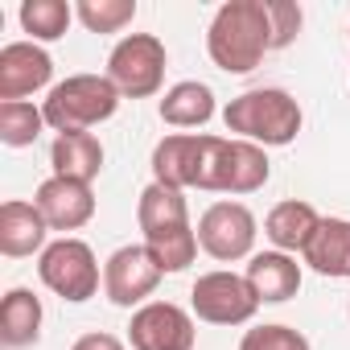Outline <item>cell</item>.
<instances>
[{
    "mask_svg": "<svg viewBox=\"0 0 350 350\" xmlns=\"http://www.w3.org/2000/svg\"><path fill=\"white\" fill-rule=\"evenodd\" d=\"M272 50L264 0H227L206 29V54L223 75H247Z\"/></svg>",
    "mask_w": 350,
    "mask_h": 350,
    "instance_id": "1",
    "label": "cell"
},
{
    "mask_svg": "<svg viewBox=\"0 0 350 350\" xmlns=\"http://www.w3.org/2000/svg\"><path fill=\"white\" fill-rule=\"evenodd\" d=\"M223 124L227 132H235V140H252L260 148H284L301 132V103L280 87H256L223 107Z\"/></svg>",
    "mask_w": 350,
    "mask_h": 350,
    "instance_id": "2",
    "label": "cell"
},
{
    "mask_svg": "<svg viewBox=\"0 0 350 350\" xmlns=\"http://www.w3.org/2000/svg\"><path fill=\"white\" fill-rule=\"evenodd\" d=\"M120 99L124 95L116 91V83L107 75H70V79L50 87L42 116H46V128H54L58 136L62 132H87V128L111 120Z\"/></svg>",
    "mask_w": 350,
    "mask_h": 350,
    "instance_id": "3",
    "label": "cell"
},
{
    "mask_svg": "<svg viewBox=\"0 0 350 350\" xmlns=\"http://www.w3.org/2000/svg\"><path fill=\"white\" fill-rule=\"evenodd\" d=\"M272 178V161L252 140H223L206 136L202 169H198V190L211 194H256Z\"/></svg>",
    "mask_w": 350,
    "mask_h": 350,
    "instance_id": "4",
    "label": "cell"
},
{
    "mask_svg": "<svg viewBox=\"0 0 350 350\" xmlns=\"http://www.w3.org/2000/svg\"><path fill=\"white\" fill-rule=\"evenodd\" d=\"M165 42L157 33H128L107 54V79L124 99H148L165 83Z\"/></svg>",
    "mask_w": 350,
    "mask_h": 350,
    "instance_id": "5",
    "label": "cell"
},
{
    "mask_svg": "<svg viewBox=\"0 0 350 350\" xmlns=\"http://www.w3.org/2000/svg\"><path fill=\"white\" fill-rule=\"evenodd\" d=\"M38 276H42V284H46L50 293H58V297L70 301V305L91 301V297L99 293V280H103L91 243H83V239H75V235L54 239V243L38 256Z\"/></svg>",
    "mask_w": 350,
    "mask_h": 350,
    "instance_id": "6",
    "label": "cell"
},
{
    "mask_svg": "<svg viewBox=\"0 0 350 350\" xmlns=\"http://www.w3.org/2000/svg\"><path fill=\"white\" fill-rule=\"evenodd\" d=\"M190 309H194V317L206 321V325H243V321L256 317L260 297H256V288L247 284V276L227 272V268H215V272H202V276L194 280Z\"/></svg>",
    "mask_w": 350,
    "mask_h": 350,
    "instance_id": "7",
    "label": "cell"
},
{
    "mask_svg": "<svg viewBox=\"0 0 350 350\" xmlns=\"http://www.w3.org/2000/svg\"><path fill=\"white\" fill-rule=\"evenodd\" d=\"M198 247L219 260V264H235V260H252V247H256V215L243 206V202H215L206 206V215L198 219Z\"/></svg>",
    "mask_w": 350,
    "mask_h": 350,
    "instance_id": "8",
    "label": "cell"
},
{
    "mask_svg": "<svg viewBox=\"0 0 350 350\" xmlns=\"http://www.w3.org/2000/svg\"><path fill=\"white\" fill-rule=\"evenodd\" d=\"M161 276L165 272L157 268V260L148 256V247L144 243H128V247H120V252L107 256V264H103V293L120 309L148 305V297L157 293Z\"/></svg>",
    "mask_w": 350,
    "mask_h": 350,
    "instance_id": "9",
    "label": "cell"
},
{
    "mask_svg": "<svg viewBox=\"0 0 350 350\" xmlns=\"http://www.w3.org/2000/svg\"><path fill=\"white\" fill-rule=\"evenodd\" d=\"M194 313L173 301H148L132 313L128 342L132 350H194Z\"/></svg>",
    "mask_w": 350,
    "mask_h": 350,
    "instance_id": "10",
    "label": "cell"
},
{
    "mask_svg": "<svg viewBox=\"0 0 350 350\" xmlns=\"http://www.w3.org/2000/svg\"><path fill=\"white\" fill-rule=\"evenodd\" d=\"M54 79V58L38 42H9L0 50V103H17Z\"/></svg>",
    "mask_w": 350,
    "mask_h": 350,
    "instance_id": "11",
    "label": "cell"
},
{
    "mask_svg": "<svg viewBox=\"0 0 350 350\" xmlns=\"http://www.w3.org/2000/svg\"><path fill=\"white\" fill-rule=\"evenodd\" d=\"M33 206L42 211V219L50 223V231H79L95 219V194L87 182H70V178H46L33 194Z\"/></svg>",
    "mask_w": 350,
    "mask_h": 350,
    "instance_id": "12",
    "label": "cell"
},
{
    "mask_svg": "<svg viewBox=\"0 0 350 350\" xmlns=\"http://www.w3.org/2000/svg\"><path fill=\"white\" fill-rule=\"evenodd\" d=\"M206 132H173L157 140L152 148V182L173 190H198V169H202Z\"/></svg>",
    "mask_w": 350,
    "mask_h": 350,
    "instance_id": "13",
    "label": "cell"
},
{
    "mask_svg": "<svg viewBox=\"0 0 350 350\" xmlns=\"http://www.w3.org/2000/svg\"><path fill=\"white\" fill-rule=\"evenodd\" d=\"M50 235V223L42 219V211L33 202H21V198H9L0 206V252L9 260H21V256H33V252H46Z\"/></svg>",
    "mask_w": 350,
    "mask_h": 350,
    "instance_id": "14",
    "label": "cell"
},
{
    "mask_svg": "<svg viewBox=\"0 0 350 350\" xmlns=\"http://www.w3.org/2000/svg\"><path fill=\"white\" fill-rule=\"evenodd\" d=\"M243 276L256 288L260 305H280V301L297 297V288H301V264L288 252H256L247 260Z\"/></svg>",
    "mask_w": 350,
    "mask_h": 350,
    "instance_id": "15",
    "label": "cell"
},
{
    "mask_svg": "<svg viewBox=\"0 0 350 350\" xmlns=\"http://www.w3.org/2000/svg\"><path fill=\"white\" fill-rule=\"evenodd\" d=\"M317 227H321V215L309 206V202H301V198H288V202H276L272 211H268V219H264V235L272 239V247L276 252H305L309 247V239L317 235Z\"/></svg>",
    "mask_w": 350,
    "mask_h": 350,
    "instance_id": "16",
    "label": "cell"
},
{
    "mask_svg": "<svg viewBox=\"0 0 350 350\" xmlns=\"http://www.w3.org/2000/svg\"><path fill=\"white\" fill-rule=\"evenodd\" d=\"M50 165L54 178H70V182H95L103 169V144L95 132H62L50 148Z\"/></svg>",
    "mask_w": 350,
    "mask_h": 350,
    "instance_id": "17",
    "label": "cell"
},
{
    "mask_svg": "<svg viewBox=\"0 0 350 350\" xmlns=\"http://www.w3.org/2000/svg\"><path fill=\"white\" fill-rule=\"evenodd\" d=\"M42 338V297L33 288H9L0 301V342L9 350L33 346Z\"/></svg>",
    "mask_w": 350,
    "mask_h": 350,
    "instance_id": "18",
    "label": "cell"
},
{
    "mask_svg": "<svg viewBox=\"0 0 350 350\" xmlns=\"http://www.w3.org/2000/svg\"><path fill=\"white\" fill-rule=\"evenodd\" d=\"M301 256L317 276L350 280V219H321L317 235L309 239V247Z\"/></svg>",
    "mask_w": 350,
    "mask_h": 350,
    "instance_id": "19",
    "label": "cell"
},
{
    "mask_svg": "<svg viewBox=\"0 0 350 350\" xmlns=\"http://www.w3.org/2000/svg\"><path fill=\"white\" fill-rule=\"evenodd\" d=\"M157 111L169 128H202V124L215 120V91L198 79H186V83L165 91Z\"/></svg>",
    "mask_w": 350,
    "mask_h": 350,
    "instance_id": "20",
    "label": "cell"
},
{
    "mask_svg": "<svg viewBox=\"0 0 350 350\" xmlns=\"http://www.w3.org/2000/svg\"><path fill=\"white\" fill-rule=\"evenodd\" d=\"M136 223L144 235L169 231V227H186L190 223V206H186V190H173V186H144L140 202H136Z\"/></svg>",
    "mask_w": 350,
    "mask_h": 350,
    "instance_id": "21",
    "label": "cell"
},
{
    "mask_svg": "<svg viewBox=\"0 0 350 350\" xmlns=\"http://www.w3.org/2000/svg\"><path fill=\"white\" fill-rule=\"evenodd\" d=\"M144 247L148 256L157 260L161 272H182L194 264L198 256V231L186 223V227H169V231H157V235H144Z\"/></svg>",
    "mask_w": 350,
    "mask_h": 350,
    "instance_id": "22",
    "label": "cell"
},
{
    "mask_svg": "<svg viewBox=\"0 0 350 350\" xmlns=\"http://www.w3.org/2000/svg\"><path fill=\"white\" fill-rule=\"evenodd\" d=\"M17 17H21V29L42 46V42L66 38V29L75 21V9L66 5V0H25Z\"/></svg>",
    "mask_w": 350,
    "mask_h": 350,
    "instance_id": "23",
    "label": "cell"
},
{
    "mask_svg": "<svg viewBox=\"0 0 350 350\" xmlns=\"http://www.w3.org/2000/svg\"><path fill=\"white\" fill-rule=\"evenodd\" d=\"M42 128H46V116L29 99L0 103V140H5L9 148H29L42 136Z\"/></svg>",
    "mask_w": 350,
    "mask_h": 350,
    "instance_id": "24",
    "label": "cell"
},
{
    "mask_svg": "<svg viewBox=\"0 0 350 350\" xmlns=\"http://www.w3.org/2000/svg\"><path fill=\"white\" fill-rule=\"evenodd\" d=\"M75 17L87 33H120L136 21V0H79Z\"/></svg>",
    "mask_w": 350,
    "mask_h": 350,
    "instance_id": "25",
    "label": "cell"
},
{
    "mask_svg": "<svg viewBox=\"0 0 350 350\" xmlns=\"http://www.w3.org/2000/svg\"><path fill=\"white\" fill-rule=\"evenodd\" d=\"M239 350H309V338L293 325H256L243 334Z\"/></svg>",
    "mask_w": 350,
    "mask_h": 350,
    "instance_id": "26",
    "label": "cell"
},
{
    "mask_svg": "<svg viewBox=\"0 0 350 350\" xmlns=\"http://www.w3.org/2000/svg\"><path fill=\"white\" fill-rule=\"evenodd\" d=\"M264 9H268V25H272V50L293 46L305 25L301 5H293V0H264Z\"/></svg>",
    "mask_w": 350,
    "mask_h": 350,
    "instance_id": "27",
    "label": "cell"
},
{
    "mask_svg": "<svg viewBox=\"0 0 350 350\" xmlns=\"http://www.w3.org/2000/svg\"><path fill=\"white\" fill-rule=\"evenodd\" d=\"M70 350H128L116 334H83Z\"/></svg>",
    "mask_w": 350,
    "mask_h": 350,
    "instance_id": "28",
    "label": "cell"
},
{
    "mask_svg": "<svg viewBox=\"0 0 350 350\" xmlns=\"http://www.w3.org/2000/svg\"><path fill=\"white\" fill-rule=\"evenodd\" d=\"M346 309H350V305H346Z\"/></svg>",
    "mask_w": 350,
    "mask_h": 350,
    "instance_id": "29",
    "label": "cell"
}]
</instances>
